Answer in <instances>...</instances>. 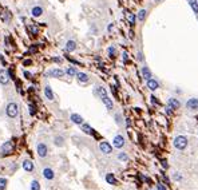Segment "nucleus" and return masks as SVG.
<instances>
[{
    "label": "nucleus",
    "mask_w": 198,
    "mask_h": 190,
    "mask_svg": "<svg viewBox=\"0 0 198 190\" xmlns=\"http://www.w3.org/2000/svg\"><path fill=\"white\" fill-rule=\"evenodd\" d=\"M95 94H98V95L101 97L102 102H103V105L107 107V110H113L114 103H113V101H111V99L109 98V95H107V91L105 90V87L98 86L97 89H95Z\"/></svg>",
    "instance_id": "nucleus-1"
},
{
    "label": "nucleus",
    "mask_w": 198,
    "mask_h": 190,
    "mask_svg": "<svg viewBox=\"0 0 198 190\" xmlns=\"http://www.w3.org/2000/svg\"><path fill=\"white\" fill-rule=\"evenodd\" d=\"M5 114H7L8 118H16V116L19 115V106L16 102H9L5 107Z\"/></svg>",
    "instance_id": "nucleus-2"
},
{
    "label": "nucleus",
    "mask_w": 198,
    "mask_h": 190,
    "mask_svg": "<svg viewBox=\"0 0 198 190\" xmlns=\"http://www.w3.org/2000/svg\"><path fill=\"white\" fill-rule=\"evenodd\" d=\"M174 146H175V149H178V150H181V151L185 150V149L187 147V138H186V137H183V135L175 137Z\"/></svg>",
    "instance_id": "nucleus-3"
},
{
    "label": "nucleus",
    "mask_w": 198,
    "mask_h": 190,
    "mask_svg": "<svg viewBox=\"0 0 198 190\" xmlns=\"http://www.w3.org/2000/svg\"><path fill=\"white\" fill-rule=\"evenodd\" d=\"M14 151V142L12 141H7V142H4L3 145H1V147H0V154L3 155V157H5V155L11 154V153Z\"/></svg>",
    "instance_id": "nucleus-4"
},
{
    "label": "nucleus",
    "mask_w": 198,
    "mask_h": 190,
    "mask_svg": "<svg viewBox=\"0 0 198 190\" xmlns=\"http://www.w3.org/2000/svg\"><path fill=\"white\" fill-rule=\"evenodd\" d=\"M36 151H38V155L40 158H46L48 155V146L46 143H43V142H39L36 145Z\"/></svg>",
    "instance_id": "nucleus-5"
},
{
    "label": "nucleus",
    "mask_w": 198,
    "mask_h": 190,
    "mask_svg": "<svg viewBox=\"0 0 198 190\" xmlns=\"http://www.w3.org/2000/svg\"><path fill=\"white\" fill-rule=\"evenodd\" d=\"M66 74V71L62 68H51L47 71V76L48 78H63Z\"/></svg>",
    "instance_id": "nucleus-6"
},
{
    "label": "nucleus",
    "mask_w": 198,
    "mask_h": 190,
    "mask_svg": "<svg viewBox=\"0 0 198 190\" xmlns=\"http://www.w3.org/2000/svg\"><path fill=\"white\" fill-rule=\"evenodd\" d=\"M124 138L123 135H120V134H118V135H115L113 138V146L114 147H117V149H122L124 146Z\"/></svg>",
    "instance_id": "nucleus-7"
},
{
    "label": "nucleus",
    "mask_w": 198,
    "mask_h": 190,
    "mask_svg": "<svg viewBox=\"0 0 198 190\" xmlns=\"http://www.w3.org/2000/svg\"><path fill=\"white\" fill-rule=\"evenodd\" d=\"M99 150H101L103 154H111V153H113V146H111L109 142L103 141V142L99 143Z\"/></svg>",
    "instance_id": "nucleus-8"
},
{
    "label": "nucleus",
    "mask_w": 198,
    "mask_h": 190,
    "mask_svg": "<svg viewBox=\"0 0 198 190\" xmlns=\"http://www.w3.org/2000/svg\"><path fill=\"white\" fill-rule=\"evenodd\" d=\"M8 82H9V72H8L7 70L1 68V70H0V85L7 86Z\"/></svg>",
    "instance_id": "nucleus-9"
},
{
    "label": "nucleus",
    "mask_w": 198,
    "mask_h": 190,
    "mask_svg": "<svg viewBox=\"0 0 198 190\" xmlns=\"http://www.w3.org/2000/svg\"><path fill=\"white\" fill-rule=\"evenodd\" d=\"M186 107L190 111H197L198 110V98H190L186 102Z\"/></svg>",
    "instance_id": "nucleus-10"
},
{
    "label": "nucleus",
    "mask_w": 198,
    "mask_h": 190,
    "mask_svg": "<svg viewBox=\"0 0 198 190\" xmlns=\"http://www.w3.org/2000/svg\"><path fill=\"white\" fill-rule=\"evenodd\" d=\"M167 106H169L171 110H178L179 107H181V102H179L177 98H169V99H167Z\"/></svg>",
    "instance_id": "nucleus-11"
},
{
    "label": "nucleus",
    "mask_w": 198,
    "mask_h": 190,
    "mask_svg": "<svg viewBox=\"0 0 198 190\" xmlns=\"http://www.w3.org/2000/svg\"><path fill=\"white\" fill-rule=\"evenodd\" d=\"M23 169L27 171V173H34V170H35L34 162L30 161V159H24V161H23Z\"/></svg>",
    "instance_id": "nucleus-12"
},
{
    "label": "nucleus",
    "mask_w": 198,
    "mask_h": 190,
    "mask_svg": "<svg viewBox=\"0 0 198 190\" xmlns=\"http://www.w3.org/2000/svg\"><path fill=\"white\" fill-rule=\"evenodd\" d=\"M146 86H147V89L150 90V91H155V90L159 89V83L158 80H155V79H149L147 83H146Z\"/></svg>",
    "instance_id": "nucleus-13"
},
{
    "label": "nucleus",
    "mask_w": 198,
    "mask_h": 190,
    "mask_svg": "<svg viewBox=\"0 0 198 190\" xmlns=\"http://www.w3.org/2000/svg\"><path fill=\"white\" fill-rule=\"evenodd\" d=\"M43 177H44L46 179H48V181L54 179V177H55L54 170L50 169V167H44V169H43Z\"/></svg>",
    "instance_id": "nucleus-14"
},
{
    "label": "nucleus",
    "mask_w": 198,
    "mask_h": 190,
    "mask_svg": "<svg viewBox=\"0 0 198 190\" xmlns=\"http://www.w3.org/2000/svg\"><path fill=\"white\" fill-rule=\"evenodd\" d=\"M64 50L67 52H74L76 50V42L75 40H67L66 42V46H64Z\"/></svg>",
    "instance_id": "nucleus-15"
},
{
    "label": "nucleus",
    "mask_w": 198,
    "mask_h": 190,
    "mask_svg": "<svg viewBox=\"0 0 198 190\" xmlns=\"http://www.w3.org/2000/svg\"><path fill=\"white\" fill-rule=\"evenodd\" d=\"M141 74H142L143 79H146V80H149V79H151V76H153L151 71H150V68H149L147 66H143L142 68H141Z\"/></svg>",
    "instance_id": "nucleus-16"
},
{
    "label": "nucleus",
    "mask_w": 198,
    "mask_h": 190,
    "mask_svg": "<svg viewBox=\"0 0 198 190\" xmlns=\"http://www.w3.org/2000/svg\"><path fill=\"white\" fill-rule=\"evenodd\" d=\"M44 95H46V98L48 99V101H54V91H52V89H51V86L47 85L46 87H44Z\"/></svg>",
    "instance_id": "nucleus-17"
},
{
    "label": "nucleus",
    "mask_w": 198,
    "mask_h": 190,
    "mask_svg": "<svg viewBox=\"0 0 198 190\" xmlns=\"http://www.w3.org/2000/svg\"><path fill=\"white\" fill-rule=\"evenodd\" d=\"M70 119H71V122L75 123V124H82L83 123V116L79 115V114H71Z\"/></svg>",
    "instance_id": "nucleus-18"
},
{
    "label": "nucleus",
    "mask_w": 198,
    "mask_h": 190,
    "mask_svg": "<svg viewBox=\"0 0 198 190\" xmlns=\"http://www.w3.org/2000/svg\"><path fill=\"white\" fill-rule=\"evenodd\" d=\"M31 15L34 18H39V16L43 15V8L40 5H35V7H32L31 9Z\"/></svg>",
    "instance_id": "nucleus-19"
},
{
    "label": "nucleus",
    "mask_w": 198,
    "mask_h": 190,
    "mask_svg": "<svg viewBox=\"0 0 198 190\" xmlns=\"http://www.w3.org/2000/svg\"><path fill=\"white\" fill-rule=\"evenodd\" d=\"M76 79H78L79 83H87L90 80V76L86 72H78L76 74Z\"/></svg>",
    "instance_id": "nucleus-20"
},
{
    "label": "nucleus",
    "mask_w": 198,
    "mask_h": 190,
    "mask_svg": "<svg viewBox=\"0 0 198 190\" xmlns=\"http://www.w3.org/2000/svg\"><path fill=\"white\" fill-rule=\"evenodd\" d=\"M187 4L191 7L193 12H194L195 15H198V0H186Z\"/></svg>",
    "instance_id": "nucleus-21"
},
{
    "label": "nucleus",
    "mask_w": 198,
    "mask_h": 190,
    "mask_svg": "<svg viewBox=\"0 0 198 190\" xmlns=\"http://www.w3.org/2000/svg\"><path fill=\"white\" fill-rule=\"evenodd\" d=\"M126 16H127V20H128V23L131 24V26H134V24H135V22H137V18H135V15H134V14H132V12L127 11V14H126Z\"/></svg>",
    "instance_id": "nucleus-22"
},
{
    "label": "nucleus",
    "mask_w": 198,
    "mask_h": 190,
    "mask_svg": "<svg viewBox=\"0 0 198 190\" xmlns=\"http://www.w3.org/2000/svg\"><path fill=\"white\" fill-rule=\"evenodd\" d=\"M146 16H147V11L146 9H139L138 15H137V19L139 20V22H143L146 19Z\"/></svg>",
    "instance_id": "nucleus-23"
},
{
    "label": "nucleus",
    "mask_w": 198,
    "mask_h": 190,
    "mask_svg": "<svg viewBox=\"0 0 198 190\" xmlns=\"http://www.w3.org/2000/svg\"><path fill=\"white\" fill-rule=\"evenodd\" d=\"M66 74L68 75V76H76V74H78V71H76V68H75L74 66H70V67H67Z\"/></svg>",
    "instance_id": "nucleus-24"
},
{
    "label": "nucleus",
    "mask_w": 198,
    "mask_h": 190,
    "mask_svg": "<svg viewBox=\"0 0 198 190\" xmlns=\"http://www.w3.org/2000/svg\"><path fill=\"white\" fill-rule=\"evenodd\" d=\"M54 143L56 145V146H59V147H60V146H63V145H64V138H63L62 135H56L54 138Z\"/></svg>",
    "instance_id": "nucleus-25"
},
{
    "label": "nucleus",
    "mask_w": 198,
    "mask_h": 190,
    "mask_svg": "<svg viewBox=\"0 0 198 190\" xmlns=\"http://www.w3.org/2000/svg\"><path fill=\"white\" fill-rule=\"evenodd\" d=\"M82 131L86 133V134H93V128L91 126L87 123H82Z\"/></svg>",
    "instance_id": "nucleus-26"
},
{
    "label": "nucleus",
    "mask_w": 198,
    "mask_h": 190,
    "mask_svg": "<svg viewBox=\"0 0 198 190\" xmlns=\"http://www.w3.org/2000/svg\"><path fill=\"white\" fill-rule=\"evenodd\" d=\"M107 52H109V55L111 58H114V56L117 55V48H115V46H110L109 48H107Z\"/></svg>",
    "instance_id": "nucleus-27"
},
{
    "label": "nucleus",
    "mask_w": 198,
    "mask_h": 190,
    "mask_svg": "<svg viewBox=\"0 0 198 190\" xmlns=\"http://www.w3.org/2000/svg\"><path fill=\"white\" fill-rule=\"evenodd\" d=\"M106 181H107V183H111V185H114V183H115V177H114L111 173H109V174L106 175Z\"/></svg>",
    "instance_id": "nucleus-28"
},
{
    "label": "nucleus",
    "mask_w": 198,
    "mask_h": 190,
    "mask_svg": "<svg viewBox=\"0 0 198 190\" xmlns=\"http://www.w3.org/2000/svg\"><path fill=\"white\" fill-rule=\"evenodd\" d=\"M31 190H40V185H39V182H38V181H36V179H34V181H32L31 182Z\"/></svg>",
    "instance_id": "nucleus-29"
},
{
    "label": "nucleus",
    "mask_w": 198,
    "mask_h": 190,
    "mask_svg": "<svg viewBox=\"0 0 198 190\" xmlns=\"http://www.w3.org/2000/svg\"><path fill=\"white\" fill-rule=\"evenodd\" d=\"M5 187H7V179L0 178V190H4Z\"/></svg>",
    "instance_id": "nucleus-30"
},
{
    "label": "nucleus",
    "mask_w": 198,
    "mask_h": 190,
    "mask_svg": "<svg viewBox=\"0 0 198 190\" xmlns=\"http://www.w3.org/2000/svg\"><path fill=\"white\" fill-rule=\"evenodd\" d=\"M28 113H30V115H34V114H35L36 113V109H35V106H34V105H30V106H28Z\"/></svg>",
    "instance_id": "nucleus-31"
},
{
    "label": "nucleus",
    "mask_w": 198,
    "mask_h": 190,
    "mask_svg": "<svg viewBox=\"0 0 198 190\" xmlns=\"http://www.w3.org/2000/svg\"><path fill=\"white\" fill-rule=\"evenodd\" d=\"M118 158H119L120 161H127L128 157H127V154H124V153H119V154H118Z\"/></svg>",
    "instance_id": "nucleus-32"
},
{
    "label": "nucleus",
    "mask_w": 198,
    "mask_h": 190,
    "mask_svg": "<svg viewBox=\"0 0 198 190\" xmlns=\"http://www.w3.org/2000/svg\"><path fill=\"white\" fill-rule=\"evenodd\" d=\"M114 118H115V122H117L118 124H122V115H120V114H115Z\"/></svg>",
    "instance_id": "nucleus-33"
},
{
    "label": "nucleus",
    "mask_w": 198,
    "mask_h": 190,
    "mask_svg": "<svg viewBox=\"0 0 198 190\" xmlns=\"http://www.w3.org/2000/svg\"><path fill=\"white\" fill-rule=\"evenodd\" d=\"M30 30H31V32L34 34V35H36V34H38V27H36L35 24H34V26H30Z\"/></svg>",
    "instance_id": "nucleus-34"
},
{
    "label": "nucleus",
    "mask_w": 198,
    "mask_h": 190,
    "mask_svg": "<svg viewBox=\"0 0 198 190\" xmlns=\"http://www.w3.org/2000/svg\"><path fill=\"white\" fill-rule=\"evenodd\" d=\"M31 64H32V60H31V59H26V60L23 62V66H26V67L31 66Z\"/></svg>",
    "instance_id": "nucleus-35"
},
{
    "label": "nucleus",
    "mask_w": 198,
    "mask_h": 190,
    "mask_svg": "<svg viewBox=\"0 0 198 190\" xmlns=\"http://www.w3.org/2000/svg\"><path fill=\"white\" fill-rule=\"evenodd\" d=\"M52 60H54V62H56V63H62L63 62L62 58H52Z\"/></svg>",
    "instance_id": "nucleus-36"
},
{
    "label": "nucleus",
    "mask_w": 198,
    "mask_h": 190,
    "mask_svg": "<svg viewBox=\"0 0 198 190\" xmlns=\"http://www.w3.org/2000/svg\"><path fill=\"white\" fill-rule=\"evenodd\" d=\"M173 178L174 179H181V175H179L178 173H174V174H173Z\"/></svg>",
    "instance_id": "nucleus-37"
},
{
    "label": "nucleus",
    "mask_w": 198,
    "mask_h": 190,
    "mask_svg": "<svg viewBox=\"0 0 198 190\" xmlns=\"http://www.w3.org/2000/svg\"><path fill=\"white\" fill-rule=\"evenodd\" d=\"M157 189H158V190H166V189H165V186L162 185V183H158V186H157Z\"/></svg>",
    "instance_id": "nucleus-38"
},
{
    "label": "nucleus",
    "mask_w": 198,
    "mask_h": 190,
    "mask_svg": "<svg viewBox=\"0 0 198 190\" xmlns=\"http://www.w3.org/2000/svg\"><path fill=\"white\" fill-rule=\"evenodd\" d=\"M123 56H122V58H123V62H127V52H123Z\"/></svg>",
    "instance_id": "nucleus-39"
},
{
    "label": "nucleus",
    "mask_w": 198,
    "mask_h": 190,
    "mask_svg": "<svg viewBox=\"0 0 198 190\" xmlns=\"http://www.w3.org/2000/svg\"><path fill=\"white\" fill-rule=\"evenodd\" d=\"M24 76L27 78V79H30V78H31V74H30L28 71H24Z\"/></svg>",
    "instance_id": "nucleus-40"
},
{
    "label": "nucleus",
    "mask_w": 198,
    "mask_h": 190,
    "mask_svg": "<svg viewBox=\"0 0 198 190\" xmlns=\"http://www.w3.org/2000/svg\"><path fill=\"white\" fill-rule=\"evenodd\" d=\"M150 98H151V102H153V103H158V101H157V98L154 97V95H151Z\"/></svg>",
    "instance_id": "nucleus-41"
},
{
    "label": "nucleus",
    "mask_w": 198,
    "mask_h": 190,
    "mask_svg": "<svg viewBox=\"0 0 198 190\" xmlns=\"http://www.w3.org/2000/svg\"><path fill=\"white\" fill-rule=\"evenodd\" d=\"M138 59H139V60H143V56H142V52H138Z\"/></svg>",
    "instance_id": "nucleus-42"
},
{
    "label": "nucleus",
    "mask_w": 198,
    "mask_h": 190,
    "mask_svg": "<svg viewBox=\"0 0 198 190\" xmlns=\"http://www.w3.org/2000/svg\"><path fill=\"white\" fill-rule=\"evenodd\" d=\"M113 28H114V26H113V24H110L109 27H107V30H109V32H111V31H113Z\"/></svg>",
    "instance_id": "nucleus-43"
},
{
    "label": "nucleus",
    "mask_w": 198,
    "mask_h": 190,
    "mask_svg": "<svg viewBox=\"0 0 198 190\" xmlns=\"http://www.w3.org/2000/svg\"><path fill=\"white\" fill-rule=\"evenodd\" d=\"M154 1H157V3H158V1H161V0H154Z\"/></svg>",
    "instance_id": "nucleus-44"
},
{
    "label": "nucleus",
    "mask_w": 198,
    "mask_h": 190,
    "mask_svg": "<svg viewBox=\"0 0 198 190\" xmlns=\"http://www.w3.org/2000/svg\"><path fill=\"white\" fill-rule=\"evenodd\" d=\"M0 56H1V55H0Z\"/></svg>",
    "instance_id": "nucleus-45"
}]
</instances>
